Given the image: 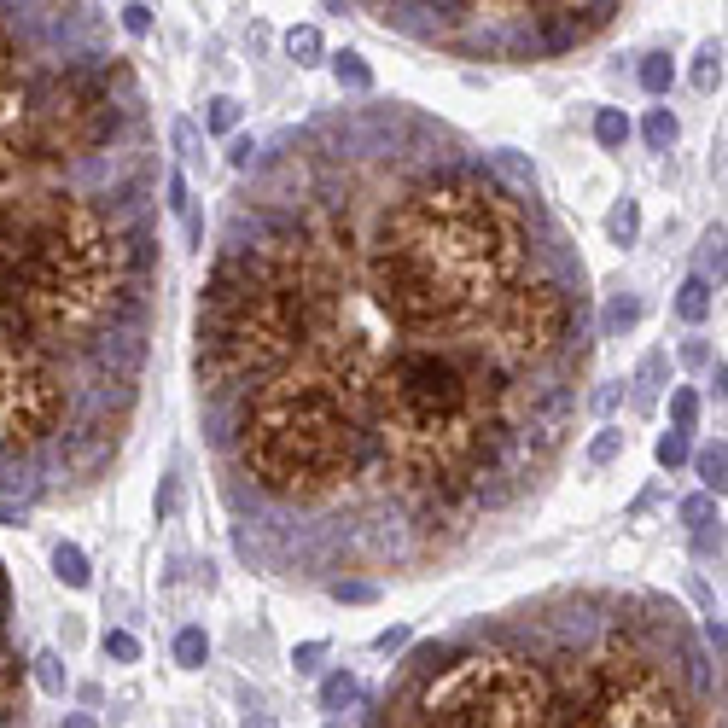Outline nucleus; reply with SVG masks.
Instances as JSON below:
<instances>
[{"label": "nucleus", "instance_id": "obj_1", "mask_svg": "<svg viewBox=\"0 0 728 728\" xmlns=\"http://www.w3.org/2000/svg\"><path fill=\"white\" fill-rule=\"evenodd\" d=\"M519 268V233L478 175L420 187L379 233V298L402 327H449L496 303Z\"/></svg>", "mask_w": 728, "mask_h": 728}, {"label": "nucleus", "instance_id": "obj_2", "mask_svg": "<svg viewBox=\"0 0 728 728\" xmlns=\"http://www.w3.org/2000/svg\"><path fill=\"white\" fill-rule=\"evenodd\" d=\"M309 332V292L303 268L274 251H233L210 268L199 303V379L204 385H233L245 373L280 367Z\"/></svg>", "mask_w": 728, "mask_h": 728}, {"label": "nucleus", "instance_id": "obj_3", "mask_svg": "<svg viewBox=\"0 0 728 728\" xmlns=\"http://www.w3.org/2000/svg\"><path fill=\"white\" fill-rule=\"evenodd\" d=\"M373 402H379V420H385L397 461L420 484H461V472L478 461L490 391L455 356H437V350L391 356Z\"/></svg>", "mask_w": 728, "mask_h": 728}, {"label": "nucleus", "instance_id": "obj_4", "mask_svg": "<svg viewBox=\"0 0 728 728\" xmlns=\"http://www.w3.org/2000/svg\"><path fill=\"white\" fill-rule=\"evenodd\" d=\"M245 461L274 496H321L356 466V426L327 385H274L245 420Z\"/></svg>", "mask_w": 728, "mask_h": 728}, {"label": "nucleus", "instance_id": "obj_5", "mask_svg": "<svg viewBox=\"0 0 728 728\" xmlns=\"http://www.w3.org/2000/svg\"><path fill=\"white\" fill-rule=\"evenodd\" d=\"M105 134H111V94L94 70H70L41 100H30V152L65 158V152L100 146Z\"/></svg>", "mask_w": 728, "mask_h": 728}, {"label": "nucleus", "instance_id": "obj_6", "mask_svg": "<svg viewBox=\"0 0 728 728\" xmlns=\"http://www.w3.org/2000/svg\"><path fill=\"white\" fill-rule=\"evenodd\" d=\"M59 408H65V397H59L53 367L30 344H18L12 332H0V449L47 437Z\"/></svg>", "mask_w": 728, "mask_h": 728}, {"label": "nucleus", "instance_id": "obj_7", "mask_svg": "<svg viewBox=\"0 0 728 728\" xmlns=\"http://www.w3.org/2000/svg\"><path fill=\"white\" fill-rule=\"evenodd\" d=\"M571 332V292L560 280H530L496 298V350L513 362L548 356Z\"/></svg>", "mask_w": 728, "mask_h": 728}, {"label": "nucleus", "instance_id": "obj_8", "mask_svg": "<svg viewBox=\"0 0 728 728\" xmlns=\"http://www.w3.org/2000/svg\"><path fill=\"white\" fill-rule=\"evenodd\" d=\"M571 728H682V711L653 670H606Z\"/></svg>", "mask_w": 728, "mask_h": 728}, {"label": "nucleus", "instance_id": "obj_9", "mask_svg": "<svg viewBox=\"0 0 728 728\" xmlns=\"http://www.w3.org/2000/svg\"><path fill=\"white\" fill-rule=\"evenodd\" d=\"M612 18V6H542L536 12V30H542V53H565L577 47L583 35H595Z\"/></svg>", "mask_w": 728, "mask_h": 728}, {"label": "nucleus", "instance_id": "obj_10", "mask_svg": "<svg viewBox=\"0 0 728 728\" xmlns=\"http://www.w3.org/2000/svg\"><path fill=\"white\" fill-rule=\"evenodd\" d=\"M286 53H292V65H321V59H327V35L315 30V24H292V30H286Z\"/></svg>", "mask_w": 728, "mask_h": 728}, {"label": "nucleus", "instance_id": "obj_11", "mask_svg": "<svg viewBox=\"0 0 728 728\" xmlns=\"http://www.w3.org/2000/svg\"><path fill=\"white\" fill-rule=\"evenodd\" d=\"M53 577H59L65 589H88V583H94V571H88V554H82L76 542H59V548H53Z\"/></svg>", "mask_w": 728, "mask_h": 728}, {"label": "nucleus", "instance_id": "obj_12", "mask_svg": "<svg viewBox=\"0 0 728 728\" xmlns=\"http://www.w3.org/2000/svg\"><path fill=\"white\" fill-rule=\"evenodd\" d=\"M688 461H694L699 484H705V496H711V501L723 496V472H728V455H723V443H705V449H694Z\"/></svg>", "mask_w": 728, "mask_h": 728}, {"label": "nucleus", "instance_id": "obj_13", "mask_svg": "<svg viewBox=\"0 0 728 728\" xmlns=\"http://www.w3.org/2000/svg\"><path fill=\"white\" fill-rule=\"evenodd\" d=\"M676 315H682V321H705V315H711V280H705V274H688V280H682V292H676Z\"/></svg>", "mask_w": 728, "mask_h": 728}, {"label": "nucleus", "instance_id": "obj_14", "mask_svg": "<svg viewBox=\"0 0 728 728\" xmlns=\"http://www.w3.org/2000/svg\"><path fill=\"white\" fill-rule=\"evenodd\" d=\"M327 65H332V76H338V88H356V94H367L373 88V70H367V59L362 53H327Z\"/></svg>", "mask_w": 728, "mask_h": 728}, {"label": "nucleus", "instance_id": "obj_15", "mask_svg": "<svg viewBox=\"0 0 728 728\" xmlns=\"http://www.w3.org/2000/svg\"><path fill=\"white\" fill-rule=\"evenodd\" d=\"M635 233H641V204L618 199L606 210V239H612V245H635Z\"/></svg>", "mask_w": 728, "mask_h": 728}, {"label": "nucleus", "instance_id": "obj_16", "mask_svg": "<svg viewBox=\"0 0 728 728\" xmlns=\"http://www.w3.org/2000/svg\"><path fill=\"white\" fill-rule=\"evenodd\" d=\"M204 659H210V635H204L199 624H187L175 635V664H181V670H199Z\"/></svg>", "mask_w": 728, "mask_h": 728}, {"label": "nucleus", "instance_id": "obj_17", "mask_svg": "<svg viewBox=\"0 0 728 728\" xmlns=\"http://www.w3.org/2000/svg\"><path fill=\"white\" fill-rule=\"evenodd\" d=\"M35 682H41V694H53V699H65L70 688V670L59 653H35Z\"/></svg>", "mask_w": 728, "mask_h": 728}, {"label": "nucleus", "instance_id": "obj_18", "mask_svg": "<svg viewBox=\"0 0 728 728\" xmlns=\"http://www.w3.org/2000/svg\"><path fill=\"white\" fill-rule=\"evenodd\" d=\"M595 140H600V146H606V152H612V146H624V140H629V117H624V111H618V105H600V111H595Z\"/></svg>", "mask_w": 728, "mask_h": 728}, {"label": "nucleus", "instance_id": "obj_19", "mask_svg": "<svg viewBox=\"0 0 728 728\" xmlns=\"http://www.w3.org/2000/svg\"><path fill=\"white\" fill-rule=\"evenodd\" d=\"M641 134H647V146H653V152H670L682 129H676V117H670L664 105H653V111H647V123H641Z\"/></svg>", "mask_w": 728, "mask_h": 728}, {"label": "nucleus", "instance_id": "obj_20", "mask_svg": "<svg viewBox=\"0 0 728 728\" xmlns=\"http://www.w3.org/2000/svg\"><path fill=\"white\" fill-rule=\"evenodd\" d=\"M694 426H699V391L676 385V391H670V431H682V437H688Z\"/></svg>", "mask_w": 728, "mask_h": 728}, {"label": "nucleus", "instance_id": "obj_21", "mask_svg": "<svg viewBox=\"0 0 728 728\" xmlns=\"http://www.w3.org/2000/svg\"><path fill=\"white\" fill-rule=\"evenodd\" d=\"M600 321H606V332H612V338H618V332H629L635 321H641V298H635V292H618V298L606 303V315H600Z\"/></svg>", "mask_w": 728, "mask_h": 728}, {"label": "nucleus", "instance_id": "obj_22", "mask_svg": "<svg viewBox=\"0 0 728 728\" xmlns=\"http://www.w3.org/2000/svg\"><path fill=\"white\" fill-rule=\"evenodd\" d=\"M670 82H676V65H670L664 53H647V59H641V88L659 100V94H670Z\"/></svg>", "mask_w": 728, "mask_h": 728}, {"label": "nucleus", "instance_id": "obj_23", "mask_svg": "<svg viewBox=\"0 0 728 728\" xmlns=\"http://www.w3.org/2000/svg\"><path fill=\"white\" fill-rule=\"evenodd\" d=\"M204 129H210V134H233V129H239V100H233V94H216L210 111H204Z\"/></svg>", "mask_w": 728, "mask_h": 728}, {"label": "nucleus", "instance_id": "obj_24", "mask_svg": "<svg viewBox=\"0 0 728 728\" xmlns=\"http://www.w3.org/2000/svg\"><path fill=\"white\" fill-rule=\"evenodd\" d=\"M618 455H624V431H618V426H600L595 443H589V466H612Z\"/></svg>", "mask_w": 728, "mask_h": 728}, {"label": "nucleus", "instance_id": "obj_25", "mask_svg": "<svg viewBox=\"0 0 728 728\" xmlns=\"http://www.w3.org/2000/svg\"><path fill=\"white\" fill-rule=\"evenodd\" d=\"M723 82V47H699V65H694V88L699 94H711Z\"/></svg>", "mask_w": 728, "mask_h": 728}, {"label": "nucleus", "instance_id": "obj_26", "mask_svg": "<svg viewBox=\"0 0 728 728\" xmlns=\"http://www.w3.org/2000/svg\"><path fill=\"white\" fill-rule=\"evenodd\" d=\"M653 455H659V466H664V472H676V466H688V455H694V449H688V437H682V431H664Z\"/></svg>", "mask_w": 728, "mask_h": 728}, {"label": "nucleus", "instance_id": "obj_27", "mask_svg": "<svg viewBox=\"0 0 728 728\" xmlns=\"http://www.w3.org/2000/svg\"><path fill=\"white\" fill-rule=\"evenodd\" d=\"M350 699H356V676H350V670H338V676H327V682H321V705H327V711L350 705Z\"/></svg>", "mask_w": 728, "mask_h": 728}, {"label": "nucleus", "instance_id": "obj_28", "mask_svg": "<svg viewBox=\"0 0 728 728\" xmlns=\"http://www.w3.org/2000/svg\"><path fill=\"white\" fill-rule=\"evenodd\" d=\"M100 647H105V659H117V664H134V659H140V641H134L129 629H105Z\"/></svg>", "mask_w": 728, "mask_h": 728}, {"label": "nucleus", "instance_id": "obj_29", "mask_svg": "<svg viewBox=\"0 0 728 728\" xmlns=\"http://www.w3.org/2000/svg\"><path fill=\"white\" fill-rule=\"evenodd\" d=\"M169 210H175L181 222H193V199H187V175H181V169L169 175Z\"/></svg>", "mask_w": 728, "mask_h": 728}, {"label": "nucleus", "instance_id": "obj_30", "mask_svg": "<svg viewBox=\"0 0 728 728\" xmlns=\"http://www.w3.org/2000/svg\"><path fill=\"white\" fill-rule=\"evenodd\" d=\"M332 600H344V606H367V600H379L373 583H332Z\"/></svg>", "mask_w": 728, "mask_h": 728}, {"label": "nucleus", "instance_id": "obj_31", "mask_svg": "<svg viewBox=\"0 0 728 728\" xmlns=\"http://www.w3.org/2000/svg\"><path fill=\"white\" fill-rule=\"evenodd\" d=\"M408 641H414V629H408V624H391V629H379V635H373V647H379V653H397V647H408Z\"/></svg>", "mask_w": 728, "mask_h": 728}, {"label": "nucleus", "instance_id": "obj_32", "mask_svg": "<svg viewBox=\"0 0 728 728\" xmlns=\"http://www.w3.org/2000/svg\"><path fill=\"white\" fill-rule=\"evenodd\" d=\"M123 30H129V35H146V30H152V6L129 0V6H123Z\"/></svg>", "mask_w": 728, "mask_h": 728}, {"label": "nucleus", "instance_id": "obj_33", "mask_svg": "<svg viewBox=\"0 0 728 728\" xmlns=\"http://www.w3.org/2000/svg\"><path fill=\"white\" fill-rule=\"evenodd\" d=\"M711 513H717V501H711V496H688V501H682V519H688V525H711Z\"/></svg>", "mask_w": 728, "mask_h": 728}, {"label": "nucleus", "instance_id": "obj_34", "mask_svg": "<svg viewBox=\"0 0 728 728\" xmlns=\"http://www.w3.org/2000/svg\"><path fill=\"white\" fill-rule=\"evenodd\" d=\"M321 659H327V641H303V647H292V664H298L303 676H309Z\"/></svg>", "mask_w": 728, "mask_h": 728}, {"label": "nucleus", "instance_id": "obj_35", "mask_svg": "<svg viewBox=\"0 0 728 728\" xmlns=\"http://www.w3.org/2000/svg\"><path fill=\"white\" fill-rule=\"evenodd\" d=\"M175 152H181V158H199V129H193V123H175Z\"/></svg>", "mask_w": 728, "mask_h": 728}, {"label": "nucleus", "instance_id": "obj_36", "mask_svg": "<svg viewBox=\"0 0 728 728\" xmlns=\"http://www.w3.org/2000/svg\"><path fill=\"white\" fill-rule=\"evenodd\" d=\"M711 362V344H705V338H688V344H682V367H705Z\"/></svg>", "mask_w": 728, "mask_h": 728}, {"label": "nucleus", "instance_id": "obj_37", "mask_svg": "<svg viewBox=\"0 0 728 728\" xmlns=\"http://www.w3.org/2000/svg\"><path fill=\"white\" fill-rule=\"evenodd\" d=\"M251 152H257V146H251V140L239 134V140L228 146V164H233V169H251Z\"/></svg>", "mask_w": 728, "mask_h": 728}, {"label": "nucleus", "instance_id": "obj_38", "mask_svg": "<svg viewBox=\"0 0 728 728\" xmlns=\"http://www.w3.org/2000/svg\"><path fill=\"white\" fill-rule=\"evenodd\" d=\"M175 513V478H164V496H158V519H169Z\"/></svg>", "mask_w": 728, "mask_h": 728}, {"label": "nucleus", "instance_id": "obj_39", "mask_svg": "<svg viewBox=\"0 0 728 728\" xmlns=\"http://www.w3.org/2000/svg\"><path fill=\"white\" fill-rule=\"evenodd\" d=\"M24 519H30L24 507H12V501H0V525H24Z\"/></svg>", "mask_w": 728, "mask_h": 728}, {"label": "nucleus", "instance_id": "obj_40", "mask_svg": "<svg viewBox=\"0 0 728 728\" xmlns=\"http://www.w3.org/2000/svg\"><path fill=\"white\" fill-rule=\"evenodd\" d=\"M59 728H100V723H94V717H65Z\"/></svg>", "mask_w": 728, "mask_h": 728}, {"label": "nucleus", "instance_id": "obj_41", "mask_svg": "<svg viewBox=\"0 0 728 728\" xmlns=\"http://www.w3.org/2000/svg\"><path fill=\"white\" fill-rule=\"evenodd\" d=\"M0 76H6V35H0Z\"/></svg>", "mask_w": 728, "mask_h": 728}, {"label": "nucleus", "instance_id": "obj_42", "mask_svg": "<svg viewBox=\"0 0 728 728\" xmlns=\"http://www.w3.org/2000/svg\"><path fill=\"white\" fill-rule=\"evenodd\" d=\"M0 694H6V659H0Z\"/></svg>", "mask_w": 728, "mask_h": 728}]
</instances>
